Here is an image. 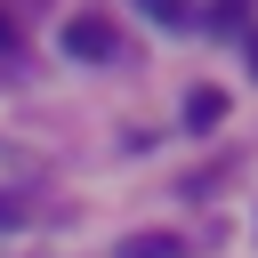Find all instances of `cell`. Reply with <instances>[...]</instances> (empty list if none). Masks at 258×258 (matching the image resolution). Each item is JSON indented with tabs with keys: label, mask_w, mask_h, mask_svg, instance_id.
Here are the masks:
<instances>
[{
	"label": "cell",
	"mask_w": 258,
	"mask_h": 258,
	"mask_svg": "<svg viewBox=\"0 0 258 258\" xmlns=\"http://www.w3.org/2000/svg\"><path fill=\"white\" fill-rule=\"evenodd\" d=\"M8 48H16V16L0 8V56H8Z\"/></svg>",
	"instance_id": "obj_7"
},
{
	"label": "cell",
	"mask_w": 258,
	"mask_h": 258,
	"mask_svg": "<svg viewBox=\"0 0 258 258\" xmlns=\"http://www.w3.org/2000/svg\"><path fill=\"white\" fill-rule=\"evenodd\" d=\"M250 73H258V32H250Z\"/></svg>",
	"instance_id": "obj_8"
},
{
	"label": "cell",
	"mask_w": 258,
	"mask_h": 258,
	"mask_svg": "<svg viewBox=\"0 0 258 258\" xmlns=\"http://www.w3.org/2000/svg\"><path fill=\"white\" fill-rule=\"evenodd\" d=\"M32 177H40V153H24V145L0 137V194H24Z\"/></svg>",
	"instance_id": "obj_2"
},
{
	"label": "cell",
	"mask_w": 258,
	"mask_h": 258,
	"mask_svg": "<svg viewBox=\"0 0 258 258\" xmlns=\"http://www.w3.org/2000/svg\"><path fill=\"white\" fill-rule=\"evenodd\" d=\"M242 16H250V0H218V8H210V24H218V32H234Z\"/></svg>",
	"instance_id": "obj_5"
},
{
	"label": "cell",
	"mask_w": 258,
	"mask_h": 258,
	"mask_svg": "<svg viewBox=\"0 0 258 258\" xmlns=\"http://www.w3.org/2000/svg\"><path fill=\"white\" fill-rule=\"evenodd\" d=\"M218 121H226V89H210V81L185 89V129H218Z\"/></svg>",
	"instance_id": "obj_3"
},
{
	"label": "cell",
	"mask_w": 258,
	"mask_h": 258,
	"mask_svg": "<svg viewBox=\"0 0 258 258\" xmlns=\"http://www.w3.org/2000/svg\"><path fill=\"white\" fill-rule=\"evenodd\" d=\"M56 48H64V56H113V48H121V32H113V16H64Z\"/></svg>",
	"instance_id": "obj_1"
},
{
	"label": "cell",
	"mask_w": 258,
	"mask_h": 258,
	"mask_svg": "<svg viewBox=\"0 0 258 258\" xmlns=\"http://www.w3.org/2000/svg\"><path fill=\"white\" fill-rule=\"evenodd\" d=\"M137 8H145L153 24H185V0H137Z\"/></svg>",
	"instance_id": "obj_6"
},
{
	"label": "cell",
	"mask_w": 258,
	"mask_h": 258,
	"mask_svg": "<svg viewBox=\"0 0 258 258\" xmlns=\"http://www.w3.org/2000/svg\"><path fill=\"white\" fill-rule=\"evenodd\" d=\"M121 258H185V242H177V234H129Z\"/></svg>",
	"instance_id": "obj_4"
}]
</instances>
